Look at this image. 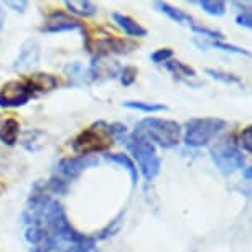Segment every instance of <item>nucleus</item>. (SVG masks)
<instances>
[{
    "label": "nucleus",
    "mask_w": 252,
    "mask_h": 252,
    "mask_svg": "<svg viewBox=\"0 0 252 252\" xmlns=\"http://www.w3.org/2000/svg\"><path fill=\"white\" fill-rule=\"evenodd\" d=\"M227 127V122L220 117H193L185 124L183 142L193 149L206 147Z\"/></svg>",
    "instance_id": "obj_4"
},
{
    "label": "nucleus",
    "mask_w": 252,
    "mask_h": 252,
    "mask_svg": "<svg viewBox=\"0 0 252 252\" xmlns=\"http://www.w3.org/2000/svg\"><path fill=\"white\" fill-rule=\"evenodd\" d=\"M0 25H2V20H0Z\"/></svg>",
    "instance_id": "obj_31"
},
{
    "label": "nucleus",
    "mask_w": 252,
    "mask_h": 252,
    "mask_svg": "<svg viewBox=\"0 0 252 252\" xmlns=\"http://www.w3.org/2000/svg\"><path fill=\"white\" fill-rule=\"evenodd\" d=\"M124 145L129 150V157L134 160L139 175L144 177L145 182H154L161 170V160L157 154L155 145H152L149 140L135 132H129Z\"/></svg>",
    "instance_id": "obj_2"
},
{
    "label": "nucleus",
    "mask_w": 252,
    "mask_h": 252,
    "mask_svg": "<svg viewBox=\"0 0 252 252\" xmlns=\"http://www.w3.org/2000/svg\"><path fill=\"white\" fill-rule=\"evenodd\" d=\"M154 7L158 12L163 13V15L168 17L172 22L180 23V25H189V27H191L194 23V18L189 15V13H187V12L182 10V8H178V7L170 5V3H166V2H155Z\"/></svg>",
    "instance_id": "obj_11"
},
{
    "label": "nucleus",
    "mask_w": 252,
    "mask_h": 252,
    "mask_svg": "<svg viewBox=\"0 0 252 252\" xmlns=\"http://www.w3.org/2000/svg\"><path fill=\"white\" fill-rule=\"evenodd\" d=\"M83 23L78 18L68 15L63 10H53L45 18L43 25L40 27V32L43 33H63V32H74L83 30Z\"/></svg>",
    "instance_id": "obj_8"
},
{
    "label": "nucleus",
    "mask_w": 252,
    "mask_h": 252,
    "mask_svg": "<svg viewBox=\"0 0 252 252\" xmlns=\"http://www.w3.org/2000/svg\"><path fill=\"white\" fill-rule=\"evenodd\" d=\"M198 5L204 13L211 17H222L226 13V2H221V0H201L198 2Z\"/></svg>",
    "instance_id": "obj_19"
},
{
    "label": "nucleus",
    "mask_w": 252,
    "mask_h": 252,
    "mask_svg": "<svg viewBox=\"0 0 252 252\" xmlns=\"http://www.w3.org/2000/svg\"><path fill=\"white\" fill-rule=\"evenodd\" d=\"M242 170H244V178H246V182H251L252 168H251V166H246V168H242Z\"/></svg>",
    "instance_id": "obj_29"
},
{
    "label": "nucleus",
    "mask_w": 252,
    "mask_h": 252,
    "mask_svg": "<svg viewBox=\"0 0 252 252\" xmlns=\"http://www.w3.org/2000/svg\"><path fill=\"white\" fill-rule=\"evenodd\" d=\"M64 7L76 17H94L97 13V5L91 0H66Z\"/></svg>",
    "instance_id": "obj_14"
},
{
    "label": "nucleus",
    "mask_w": 252,
    "mask_h": 252,
    "mask_svg": "<svg viewBox=\"0 0 252 252\" xmlns=\"http://www.w3.org/2000/svg\"><path fill=\"white\" fill-rule=\"evenodd\" d=\"M93 252H97V251H96V249H94V251H93Z\"/></svg>",
    "instance_id": "obj_30"
},
{
    "label": "nucleus",
    "mask_w": 252,
    "mask_h": 252,
    "mask_svg": "<svg viewBox=\"0 0 252 252\" xmlns=\"http://www.w3.org/2000/svg\"><path fill=\"white\" fill-rule=\"evenodd\" d=\"M204 73H206L209 78L221 81V83H226V84H242V79L239 78V76L226 73V71H221V69L204 68Z\"/></svg>",
    "instance_id": "obj_20"
},
{
    "label": "nucleus",
    "mask_w": 252,
    "mask_h": 252,
    "mask_svg": "<svg viewBox=\"0 0 252 252\" xmlns=\"http://www.w3.org/2000/svg\"><path fill=\"white\" fill-rule=\"evenodd\" d=\"M5 5H7V7L15 8V12H23V10H25V8H27L28 2H7Z\"/></svg>",
    "instance_id": "obj_28"
},
{
    "label": "nucleus",
    "mask_w": 252,
    "mask_h": 252,
    "mask_svg": "<svg viewBox=\"0 0 252 252\" xmlns=\"http://www.w3.org/2000/svg\"><path fill=\"white\" fill-rule=\"evenodd\" d=\"M45 188L48 193H53V194H66L68 193V188H69V183H66L64 180L58 178L56 175H53L48 182L45 183Z\"/></svg>",
    "instance_id": "obj_22"
},
{
    "label": "nucleus",
    "mask_w": 252,
    "mask_h": 252,
    "mask_svg": "<svg viewBox=\"0 0 252 252\" xmlns=\"http://www.w3.org/2000/svg\"><path fill=\"white\" fill-rule=\"evenodd\" d=\"M165 69L170 71L173 74L175 79L178 81H185V83L189 84V79H194L196 78V71H194L191 66L182 63L178 60H170L165 63Z\"/></svg>",
    "instance_id": "obj_15"
},
{
    "label": "nucleus",
    "mask_w": 252,
    "mask_h": 252,
    "mask_svg": "<svg viewBox=\"0 0 252 252\" xmlns=\"http://www.w3.org/2000/svg\"><path fill=\"white\" fill-rule=\"evenodd\" d=\"M99 163L97 157L88 155V157H64L56 163V177L64 180L66 183L73 182V180L79 178L81 173L88 168H93Z\"/></svg>",
    "instance_id": "obj_7"
},
{
    "label": "nucleus",
    "mask_w": 252,
    "mask_h": 252,
    "mask_svg": "<svg viewBox=\"0 0 252 252\" xmlns=\"http://www.w3.org/2000/svg\"><path fill=\"white\" fill-rule=\"evenodd\" d=\"M237 145H239V149L242 152H246V154H251V150H252V127L251 126H247L246 129H242Z\"/></svg>",
    "instance_id": "obj_25"
},
{
    "label": "nucleus",
    "mask_w": 252,
    "mask_h": 252,
    "mask_svg": "<svg viewBox=\"0 0 252 252\" xmlns=\"http://www.w3.org/2000/svg\"><path fill=\"white\" fill-rule=\"evenodd\" d=\"M38 46L35 41H27L25 45L22 46V51L18 55V58L15 61V68H27V66L35 64L38 61Z\"/></svg>",
    "instance_id": "obj_16"
},
{
    "label": "nucleus",
    "mask_w": 252,
    "mask_h": 252,
    "mask_svg": "<svg viewBox=\"0 0 252 252\" xmlns=\"http://www.w3.org/2000/svg\"><path fill=\"white\" fill-rule=\"evenodd\" d=\"M213 46L216 50H221V51H226V53H234V55H241V56H249L251 53L244 48H239L236 45H231V43H224V41H209L206 43V46Z\"/></svg>",
    "instance_id": "obj_23"
},
{
    "label": "nucleus",
    "mask_w": 252,
    "mask_h": 252,
    "mask_svg": "<svg viewBox=\"0 0 252 252\" xmlns=\"http://www.w3.org/2000/svg\"><path fill=\"white\" fill-rule=\"evenodd\" d=\"M106 160L111 161V163H116L119 166H122V168L129 173L132 187H135V185L139 183V177H140L139 170H137L134 160H132L129 155H126V154H107Z\"/></svg>",
    "instance_id": "obj_13"
},
{
    "label": "nucleus",
    "mask_w": 252,
    "mask_h": 252,
    "mask_svg": "<svg viewBox=\"0 0 252 252\" xmlns=\"http://www.w3.org/2000/svg\"><path fill=\"white\" fill-rule=\"evenodd\" d=\"M18 134H20V122L13 117L5 119L0 124V142L7 147H13L18 142Z\"/></svg>",
    "instance_id": "obj_12"
},
{
    "label": "nucleus",
    "mask_w": 252,
    "mask_h": 252,
    "mask_svg": "<svg viewBox=\"0 0 252 252\" xmlns=\"http://www.w3.org/2000/svg\"><path fill=\"white\" fill-rule=\"evenodd\" d=\"M236 23L241 27H246V28H252V15H251V10H241V13L236 15Z\"/></svg>",
    "instance_id": "obj_27"
},
{
    "label": "nucleus",
    "mask_w": 252,
    "mask_h": 252,
    "mask_svg": "<svg viewBox=\"0 0 252 252\" xmlns=\"http://www.w3.org/2000/svg\"><path fill=\"white\" fill-rule=\"evenodd\" d=\"M137 76H139V69L135 66H124L121 69V83L122 86H130L135 83Z\"/></svg>",
    "instance_id": "obj_24"
},
{
    "label": "nucleus",
    "mask_w": 252,
    "mask_h": 252,
    "mask_svg": "<svg viewBox=\"0 0 252 252\" xmlns=\"http://www.w3.org/2000/svg\"><path fill=\"white\" fill-rule=\"evenodd\" d=\"M114 144V139L109 132V124L106 121H97L88 129L79 132L78 135L71 140V149L74 154L81 157H88L99 154V152H106L111 149Z\"/></svg>",
    "instance_id": "obj_3"
},
{
    "label": "nucleus",
    "mask_w": 252,
    "mask_h": 252,
    "mask_svg": "<svg viewBox=\"0 0 252 252\" xmlns=\"http://www.w3.org/2000/svg\"><path fill=\"white\" fill-rule=\"evenodd\" d=\"M27 83L30 84L32 89L35 91V94L41 93H50L60 86V81L56 76L50 73H33L30 76H27Z\"/></svg>",
    "instance_id": "obj_9"
},
{
    "label": "nucleus",
    "mask_w": 252,
    "mask_h": 252,
    "mask_svg": "<svg viewBox=\"0 0 252 252\" xmlns=\"http://www.w3.org/2000/svg\"><path fill=\"white\" fill-rule=\"evenodd\" d=\"M124 107L132 109V111H139L145 114H155V112H163L168 109V106L158 102H145V101H124Z\"/></svg>",
    "instance_id": "obj_18"
},
{
    "label": "nucleus",
    "mask_w": 252,
    "mask_h": 252,
    "mask_svg": "<svg viewBox=\"0 0 252 252\" xmlns=\"http://www.w3.org/2000/svg\"><path fill=\"white\" fill-rule=\"evenodd\" d=\"M189 28H191V30L196 33L199 38H209L211 41H222V40H224V35H222L221 32L213 30V28H208V27H203V25H199V23H196V22H194Z\"/></svg>",
    "instance_id": "obj_21"
},
{
    "label": "nucleus",
    "mask_w": 252,
    "mask_h": 252,
    "mask_svg": "<svg viewBox=\"0 0 252 252\" xmlns=\"http://www.w3.org/2000/svg\"><path fill=\"white\" fill-rule=\"evenodd\" d=\"M135 134L160 149H173L182 140L183 127L177 121L161 117H145L135 126Z\"/></svg>",
    "instance_id": "obj_1"
},
{
    "label": "nucleus",
    "mask_w": 252,
    "mask_h": 252,
    "mask_svg": "<svg viewBox=\"0 0 252 252\" xmlns=\"http://www.w3.org/2000/svg\"><path fill=\"white\" fill-rule=\"evenodd\" d=\"M36 94L32 89L27 79H12L0 88V107L3 109H17L22 107L35 97Z\"/></svg>",
    "instance_id": "obj_6"
},
{
    "label": "nucleus",
    "mask_w": 252,
    "mask_h": 252,
    "mask_svg": "<svg viewBox=\"0 0 252 252\" xmlns=\"http://www.w3.org/2000/svg\"><path fill=\"white\" fill-rule=\"evenodd\" d=\"M209 157L222 175H232L237 170H242L246 165L244 154L239 149L234 137H224V139L218 140L209 149Z\"/></svg>",
    "instance_id": "obj_5"
},
{
    "label": "nucleus",
    "mask_w": 252,
    "mask_h": 252,
    "mask_svg": "<svg viewBox=\"0 0 252 252\" xmlns=\"http://www.w3.org/2000/svg\"><path fill=\"white\" fill-rule=\"evenodd\" d=\"M124 220H126V211H121L119 215L114 218V220L109 222L106 227H102L101 231L97 232L96 236H94V239L97 241H106V239H111L112 236H116L119 231H121V227L124 224Z\"/></svg>",
    "instance_id": "obj_17"
},
{
    "label": "nucleus",
    "mask_w": 252,
    "mask_h": 252,
    "mask_svg": "<svg viewBox=\"0 0 252 252\" xmlns=\"http://www.w3.org/2000/svg\"><path fill=\"white\" fill-rule=\"evenodd\" d=\"M173 58V50L172 48H158L150 55V60L155 64H165L166 61H170Z\"/></svg>",
    "instance_id": "obj_26"
},
{
    "label": "nucleus",
    "mask_w": 252,
    "mask_h": 252,
    "mask_svg": "<svg viewBox=\"0 0 252 252\" xmlns=\"http://www.w3.org/2000/svg\"><path fill=\"white\" fill-rule=\"evenodd\" d=\"M112 20L127 36H130V38L147 36V28H144L139 22L134 20V18L129 15H124V13L116 12V13H112Z\"/></svg>",
    "instance_id": "obj_10"
}]
</instances>
